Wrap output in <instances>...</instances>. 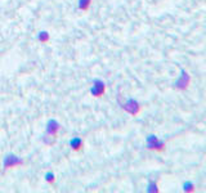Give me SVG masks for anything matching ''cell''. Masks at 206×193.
I'll use <instances>...</instances> for the list:
<instances>
[{
	"label": "cell",
	"mask_w": 206,
	"mask_h": 193,
	"mask_svg": "<svg viewBox=\"0 0 206 193\" xmlns=\"http://www.w3.org/2000/svg\"><path fill=\"white\" fill-rule=\"evenodd\" d=\"M23 160L18 156H14V154H7L5 158H4L3 162V167L5 169H12V167H17V166H22L23 165Z\"/></svg>",
	"instance_id": "cell-1"
},
{
	"label": "cell",
	"mask_w": 206,
	"mask_h": 193,
	"mask_svg": "<svg viewBox=\"0 0 206 193\" xmlns=\"http://www.w3.org/2000/svg\"><path fill=\"white\" fill-rule=\"evenodd\" d=\"M106 91V85L102 80H94L93 83V86L90 88V93H92L93 96H102Z\"/></svg>",
	"instance_id": "cell-2"
},
{
	"label": "cell",
	"mask_w": 206,
	"mask_h": 193,
	"mask_svg": "<svg viewBox=\"0 0 206 193\" xmlns=\"http://www.w3.org/2000/svg\"><path fill=\"white\" fill-rule=\"evenodd\" d=\"M122 108L126 111V112H129V113H132V115H138V112L141 111V106L138 104V102L137 100H134V99H129L126 103H124L122 104Z\"/></svg>",
	"instance_id": "cell-3"
},
{
	"label": "cell",
	"mask_w": 206,
	"mask_h": 193,
	"mask_svg": "<svg viewBox=\"0 0 206 193\" xmlns=\"http://www.w3.org/2000/svg\"><path fill=\"white\" fill-rule=\"evenodd\" d=\"M147 146L150 149H156V151H162V149H164V144H162L155 135H150V137H148Z\"/></svg>",
	"instance_id": "cell-4"
},
{
	"label": "cell",
	"mask_w": 206,
	"mask_h": 193,
	"mask_svg": "<svg viewBox=\"0 0 206 193\" xmlns=\"http://www.w3.org/2000/svg\"><path fill=\"white\" fill-rule=\"evenodd\" d=\"M59 128H61V125L58 121H55V120H49L46 124V134L52 135V137H55Z\"/></svg>",
	"instance_id": "cell-5"
},
{
	"label": "cell",
	"mask_w": 206,
	"mask_h": 193,
	"mask_svg": "<svg viewBox=\"0 0 206 193\" xmlns=\"http://www.w3.org/2000/svg\"><path fill=\"white\" fill-rule=\"evenodd\" d=\"M68 144H70L71 149H72V151H75V152H79V151H81V149H83V139L79 138V137L72 138Z\"/></svg>",
	"instance_id": "cell-6"
},
{
	"label": "cell",
	"mask_w": 206,
	"mask_h": 193,
	"mask_svg": "<svg viewBox=\"0 0 206 193\" xmlns=\"http://www.w3.org/2000/svg\"><path fill=\"white\" fill-rule=\"evenodd\" d=\"M90 3H92V0H79V2H78L79 11L87 12L88 9H89V7H90Z\"/></svg>",
	"instance_id": "cell-7"
},
{
	"label": "cell",
	"mask_w": 206,
	"mask_h": 193,
	"mask_svg": "<svg viewBox=\"0 0 206 193\" xmlns=\"http://www.w3.org/2000/svg\"><path fill=\"white\" fill-rule=\"evenodd\" d=\"M49 32H46V31H41L39 35H37V40H39L40 43H43V44H44V43H48V40H49Z\"/></svg>",
	"instance_id": "cell-8"
},
{
	"label": "cell",
	"mask_w": 206,
	"mask_h": 193,
	"mask_svg": "<svg viewBox=\"0 0 206 193\" xmlns=\"http://www.w3.org/2000/svg\"><path fill=\"white\" fill-rule=\"evenodd\" d=\"M45 180H46L48 183H50V184H53V183H54V180H55L54 174H53V172H48L46 175H45Z\"/></svg>",
	"instance_id": "cell-9"
}]
</instances>
